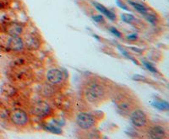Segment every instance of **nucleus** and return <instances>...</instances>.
<instances>
[{
  "label": "nucleus",
  "instance_id": "f257e3e1",
  "mask_svg": "<svg viewBox=\"0 0 169 139\" xmlns=\"http://www.w3.org/2000/svg\"><path fill=\"white\" fill-rule=\"evenodd\" d=\"M107 95L106 86L98 80H90L83 88V95L88 103L98 105L106 99Z\"/></svg>",
  "mask_w": 169,
  "mask_h": 139
},
{
  "label": "nucleus",
  "instance_id": "f03ea898",
  "mask_svg": "<svg viewBox=\"0 0 169 139\" xmlns=\"http://www.w3.org/2000/svg\"><path fill=\"white\" fill-rule=\"evenodd\" d=\"M76 123L83 130H90L96 125V117L87 112H81L76 117Z\"/></svg>",
  "mask_w": 169,
  "mask_h": 139
},
{
  "label": "nucleus",
  "instance_id": "7ed1b4c3",
  "mask_svg": "<svg viewBox=\"0 0 169 139\" xmlns=\"http://www.w3.org/2000/svg\"><path fill=\"white\" fill-rule=\"evenodd\" d=\"M130 120L131 122L136 127H144L147 125L148 118L147 115L140 109H135L130 112Z\"/></svg>",
  "mask_w": 169,
  "mask_h": 139
},
{
  "label": "nucleus",
  "instance_id": "20e7f679",
  "mask_svg": "<svg viewBox=\"0 0 169 139\" xmlns=\"http://www.w3.org/2000/svg\"><path fill=\"white\" fill-rule=\"evenodd\" d=\"M10 120L16 126L24 127V126L27 125V123L29 122V116H28L27 113L22 110H15L11 113Z\"/></svg>",
  "mask_w": 169,
  "mask_h": 139
},
{
  "label": "nucleus",
  "instance_id": "39448f33",
  "mask_svg": "<svg viewBox=\"0 0 169 139\" xmlns=\"http://www.w3.org/2000/svg\"><path fill=\"white\" fill-rule=\"evenodd\" d=\"M147 136L150 138L162 139L167 137V131L161 125H153L148 129Z\"/></svg>",
  "mask_w": 169,
  "mask_h": 139
},
{
  "label": "nucleus",
  "instance_id": "423d86ee",
  "mask_svg": "<svg viewBox=\"0 0 169 139\" xmlns=\"http://www.w3.org/2000/svg\"><path fill=\"white\" fill-rule=\"evenodd\" d=\"M32 111L35 115L37 116H45L48 115L51 111L50 105L44 101H39L35 103L33 107H32Z\"/></svg>",
  "mask_w": 169,
  "mask_h": 139
},
{
  "label": "nucleus",
  "instance_id": "0eeeda50",
  "mask_svg": "<svg viewBox=\"0 0 169 139\" xmlns=\"http://www.w3.org/2000/svg\"><path fill=\"white\" fill-rule=\"evenodd\" d=\"M47 79L52 84H58L61 83L63 79V72L58 68H52L47 72Z\"/></svg>",
  "mask_w": 169,
  "mask_h": 139
},
{
  "label": "nucleus",
  "instance_id": "6e6552de",
  "mask_svg": "<svg viewBox=\"0 0 169 139\" xmlns=\"http://www.w3.org/2000/svg\"><path fill=\"white\" fill-rule=\"evenodd\" d=\"M24 42L20 36H10L8 40V47L14 52L21 51L24 47Z\"/></svg>",
  "mask_w": 169,
  "mask_h": 139
},
{
  "label": "nucleus",
  "instance_id": "1a4fd4ad",
  "mask_svg": "<svg viewBox=\"0 0 169 139\" xmlns=\"http://www.w3.org/2000/svg\"><path fill=\"white\" fill-rule=\"evenodd\" d=\"M117 109L123 115H130V112L133 111V106L130 101L127 100H122L119 103L117 104Z\"/></svg>",
  "mask_w": 169,
  "mask_h": 139
},
{
  "label": "nucleus",
  "instance_id": "9d476101",
  "mask_svg": "<svg viewBox=\"0 0 169 139\" xmlns=\"http://www.w3.org/2000/svg\"><path fill=\"white\" fill-rule=\"evenodd\" d=\"M94 6L96 7V8L99 10L100 12L103 14L104 15H106L108 19H110L111 20H114L116 19V16L114 15L113 13L111 12L110 10H108L106 7H104L103 5L100 4H97V3H94Z\"/></svg>",
  "mask_w": 169,
  "mask_h": 139
},
{
  "label": "nucleus",
  "instance_id": "9b49d317",
  "mask_svg": "<svg viewBox=\"0 0 169 139\" xmlns=\"http://www.w3.org/2000/svg\"><path fill=\"white\" fill-rule=\"evenodd\" d=\"M23 32V28L18 24H13L8 28V33L10 36H20Z\"/></svg>",
  "mask_w": 169,
  "mask_h": 139
},
{
  "label": "nucleus",
  "instance_id": "f8f14e48",
  "mask_svg": "<svg viewBox=\"0 0 169 139\" xmlns=\"http://www.w3.org/2000/svg\"><path fill=\"white\" fill-rule=\"evenodd\" d=\"M129 4H130L131 6H133L139 13L143 14V15H146V13H147V8H146L143 4H138V3H135V2L131 1V0H129Z\"/></svg>",
  "mask_w": 169,
  "mask_h": 139
},
{
  "label": "nucleus",
  "instance_id": "ddd939ff",
  "mask_svg": "<svg viewBox=\"0 0 169 139\" xmlns=\"http://www.w3.org/2000/svg\"><path fill=\"white\" fill-rule=\"evenodd\" d=\"M152 104H153L155 107H157L159 110H162V111H167L168 110V103L166 102V101L155 99Z\"/></svg>",
  "mask_w": 169,
  "mask_h": 139
},
{
  "label": "nucleus",
  "instance_id": "4468645a",
  "mask_svg": "<svg viewBox=\"0 0 169 139\" xmlns=\"http://www.w3.org/2000/svg\"><path fill=\"white\" fill-rule=\"evenodd\" d=\"M25 43H26V45H27L29 47L32 48V49H34V48H37L38 47H39V42H38V40H36L35 38H34V37L27 38V39H26V41H25Z\"/></svg>",
  "mask_w": 169,
  "mask_h": 139
},
{
  "label": "nucleus",
  "instance_id": "2eb2a0df",
  "mask_svg": "<svg viewBox=\"0 0 169 139\" xmlns=\"http://www.w3.org/2000/svg\"><path fill=\"white\" fill-rule=\"evenodd\" d=\"M122 19L123 21H125L127 23H131L133 20H134V16L132 15H129V14H123Z\"/></svg>",
  "mask_w": 169,
  "mask_h": 139
},
{
  "label": "nucleus",
  "instance_id": "dca6fc26",
  "mask_svg": "<svg viewBox=\"0 0 169 139\" xmlns=\"http://www.w3.org/2000/svg\"><path fill=\"white\" fill-rule=\"evenodd\" d=\"M143 63V64H144V66L146 67L148 70H149L150 72H151V73H157V69L154 68L153 66L151 65L150 63H149L148 62H146V61H143L142 62Z\"/></svg>",
  "mask_w": 169,
  "mask_h": 139
},
{
  "label": "nucleus",
  "instance_id": "f3484780",
  "mask_svg": "<svg viewBox=\"0 0 169 139\" xmlns=\"http://www.w3.org/2000/svg\"><path fill=\"white\" fill-rule=\"evenodd\" d=\"M146 20H148L150 23H151V24H156V21H157L156 17L153 15H146Z\"/></svg>",
  "mask_w": 169,
  "mask_h": 139
},
{
  "label": "nucleus",
  "instance_id": "a211bd4d",
  "mask_svg": "<svg viewBox=\"0 0 169 139\" xmlns=\"http://www.w3.org/2000/svg\"><path fill=\"white\" fill-rule=\"evenodd\" d=\"M110 31H112L113 34H114L116 36H118V37H121V34H120V32L118 31V30L116 29V28L114 27H111L110 28Z\"/></svg>",
  "mask_w": 169,
  "mask_h": 139
},
{
  "label": "nucleus",
  "instance_id": "6ab92c4d",
  "mask_svg": "<svg viewBox=\"0 0 169 139\" xmlns=\"http://www.w3.org/2000/svg\"><path fill=\"white\" fill-rule=\"evenodd\" d=\"M93 19H94L96 21H102L103 20V19H102V16H100V15H98V16H96V17H93Z\"/></svg>",
  "mask_w": 169,
  "mask_h": 139
},
{
  "label": "nucleus",
  "instance_id": "aec40b11",
  "mask_svg": "<svg viewBox=\"0 0 169 139\" xmlns=\"http://www.w3.org/2000/svg\"><path fill=\"white\" fill-rule=\"evenodd\" d=\"M128 39H130V40H135V39H136V35H135V34H133V35H131V36H128Z\"/></svg>",
  "mask_w": 169,
  "mask_h": 139
},
{
  "label": "nucleus",
  "instance_id": "412c9836",
  "mask_svg": "<svg viewBox=\"0 0 169 139\" xmlns=\"http://www.w3.org/2000/svg\"><path fill=\"white\" fill-rule=\"evenodd\" d=\"M118 6H119V7H121V8H123V9H126V10H127V7L123 6V4H120L119 2H118Z\"/></svg>",
  "mask_w": 169,
  "mask_h": 139
}]
</instances>
